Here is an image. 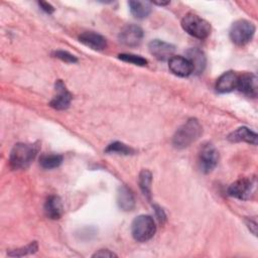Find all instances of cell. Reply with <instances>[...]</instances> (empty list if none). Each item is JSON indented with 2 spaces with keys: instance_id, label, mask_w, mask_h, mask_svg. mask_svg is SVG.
Returning a JSON list of instances; mask_svg holds the SVG:
<instances>
[{
  "instance_id": "6da1fadb",
  "label": "cell",
  "mask_w": 258,
  "mask_h": 258,
  "mask_svg": "<svg viewBox=\"0 0 258 258\" xmlns=\"http://www.w3.org/2000/svg\"><path fill=\"white\" fill-rule=\"evenodd\" d=\"M203 132V128L200 122L195 119H188L183 125H181L173 135L172 143L174 147L182 149L188 147L191 143L198 140Z\"/></svg>"
},
{
  "instance_id": "7a4b0ae2",
  "label": "cell",
  "mask_w": 258,
  "mask_h": 258,
  "mask_svg": "<svg viewBox=\"0 0 258 258\" xmlns=\"http://www.w3.org/2000/svg\"><path fill=\"white\" fill-rule=\"evenodd\" d=\"M38 151V146L35 144L17 143L13 146L10 155L9 163L13 169H24L30 165Z\"/></svg>"
},
{
  "instance_id": "3957f363",
  "label": "cell",
  "mask_w": 258,
  "mask_h": 258,
  "mask_svg": "<svg viewBox=\"0 0 258 258\" xmlns=\"http://www.w3.org/2000/svg\"><path fill=\"white\" fill-rule=\"evenodd\" d=\"M181 26L189 35L204 39L211 33V25L204 18L194 13H187L181 20Z\"/></svg>"
},
{
  "instance_id": "277c9868",
  "label": "cell",
  "mask_w": 258,
  "mask_h": 258,
  "mask_svg": "<svg viewBox=\"0 0 258 258\" xmlns=\"http://www.w3.org/2000/svg\"><path fill=\"white\" fill-rule=\"evenodd\" d=\"M155 232L156 226L154 220L148 215H140L132 222L131 233L133 238L138 242H146L150 240Z\"/></svg>"
},
{
  "instance_id": "5b68a950",
  "label": "cell",
  "mask_w": 258,
  "mask_h": 258,
  "mask_svg": "<svg viewBox=\"0 0 258 258\" xmlns=\"http://www.w3.org/2000/svg\"><path fill=\"white\" fill-rule=\"evenodd\" d=\"M255 33V25L245 19L235 21L230 28V38L237 45L248 43Z\"/></svg>"
},
{
  "instance_id": "8992f818",
  "label": "cell",
  "mask_w": 258,
  "mask_h": 258,
  "mask_svg": "<svg viewBox=\"0 0 258 258\" xmlns=\"http://www.w3.org/2000/svg\"><path fill=\"white\" fill-rule=\"evenodd\" d=\"M256 188V179L254 177H243L234 181L228 187V195L240 199V200H249L255 192Z\"/></svg>"
},
{
  "instance_id": "52a82bcc",
  "label": "cell",
  "mask_w": 258,
  "mask_h": 258,
  "mask_svg": "<svg viewBox=\"0 0 258 258\" xmlns=\"http://www.w3.org/2000/svg\"><path fill=\"white\" fill-rule=\"evenodd\" d=\"M199 160H200V165L202 170L206 173L211 172L218 164V160H219L218 150L211 143L204 144V146L200 151Z\"/></svg>"
},
{
  "instance_id": "ba28073f",
  "label": "cell",
  "mask_w": 258,
  "mask_h": 258,
  "mask_svg": "<svg viewBox=\"0 0 258 258\" xmlns=\"http://www.w3.org/2000/svg\"><path fill=\"white\" fill-rule=\"evenodd\" d=\"M143 38V30L135 24H128L123 27L119 33V41L126 46H137Z\"/></svg>"
},
{
  "instance_id": "9c48e42d",
  "label": "cell",
  "mask_w": 258,
  "mask_h": 258,
  "mask_svg": "<svg viewBox=\"0 0 258 258\" xmlns=\"http://www.w3.org/2000/svg\"><path fill=\"white\" fill-rule=\"evenodd\" d=\"M148 49L150 53L158 60H169L175 51L174 45L159 39L151 40L148 44Z\"/></svg>"
},
{
  "instance_id": "30bf717a",
  "label": "cell",
  "mask_w": 258,
  "mask_h": 258,
  "mask_svg": "<svg viewBox=\"0 0 258 258\" xmlns=\"http://www.w3.org/2000/svg\"><path fill=\"white\" fill-rule=\"evenodd\" d=\"M236 89L249 97H256L258 92L257 77L252 73H244L242 75H238Z\"/></svg>"
},
{
  "instance_id": "8fae6325",
  "label": "cell",
  "mask_w": 258,
  "mask_h": 258,
  "mask_svg": "<svg viewBox=\"0 0 258 258\" xmlns=\"http://www.w3.org/2000/svg\"><path fill=\"white\" fill-rule=\"evenodd\" d=\"M55 96L50 101V106L56 110L67 109L72 101V95L67 90L61 80H57L55 83Z\"/></svg>"
},
{
  "instance_id": "7c38bea8",
  "label": "cell",
  "mask_w": 258,
  "mask_h": 258,
  "mask_svg": "<svg viewBox=\"0 0 258 258\" xmlns=\"http://www.w3.org/2000/svg\"><path fill=\"white\" fill-rule=\"evenodd\" d=\"M168 68L172 74L178 77H187L194 73L190 61L180 55H174L168 60Z\"/></svg>"
},
{
  "instance_id": "4fadbf2b",
  "label": "cell",
  "mask_w": 258,
  "mask_h": 258,
  "mask_svg": "<svg viewBox=\"0 0 258 258\" xmlns=\"http://www.w3.org/2000/svg\"><path fill=\"white\" fill-rule=\"evenodd\" d=\"M79 40L86 46L94 50H104L107 46V40L104 36L93 31H87L79 36Z\"/></svg>"
},
{
  "instance_id": "5bb4252c",
  "label": "cell",
  "mask_w": 258,
  "mask_h": 258,
  "mask_svg": "<svg viewBox=\"0 0 258 258\" xmlns=\"http://www.w3.org/2000/svg\"><path fill=\"white\" fill-rule=\"evenodd\" d=\"M238 75L235 72H226L217 80L216 90L219 93H229L237 88Z\"/></svg>"
},
{
  "instance_id": "9a60e30c",
  "label": "cell",
  "mask_w": 258,
  "mask_h": 258,
  "mask_svg": "<svg viewBox=\"0 0 258 258\" xmlns=\"http://www.w3.org/2000/svg\"><path fill=\"white\" fill-rule=\"evenodd\" d=\"M228 139L231 142H247L253 145L257 144V134L247 127H240L233 131Z\"/></svg>"
},
{
  "instance_id": "2e32d148",
  "label": "cell",
  "mask_w": 258,
  "mask_h": 258,
  "mask_svg": "<svg viewBox=\"0 0 258 258\" xmlns=\"http://www.w3.org/2000/svg\"><path fill=\"white\" fill-rule=\"evenodd\" d=\"M117 204L123 211H132L135 207V200L132 191L125 185H121L117 192Z\"/></svg>"
},
{
  "instance_id": "e0dca14e",
  "label": "cell",
  "mask_w": 258,
  "mask_h": 258,
  "mask_svg": "<svg viewBox=\"0 0 258 258\" xmlns=\"http://www.w3.org/2000/svg\"><path fill=\"white\" fill-rule=\"evenodd\" d=\"M44 213L47 218L57 220L62 215V204L58 197L50 196L44 204Z\"/></svg>"
},
{
  "instance_id": "ac0fdd59",
  "label": "cell",
  "mask_w": 258,
  "mask_h": 258,
  "mask_svg": "<svg viewBox=\"0 0 258 258\" xmlns=\"http://www.w3.org/2000/svg\"><path fill=\"white\" fill-rule=\"evenodd\" d=\"M187 59L190 61L194 73L201 74L206 67V57L205 54L198 48H190L187 50Z\"/></svg>"
},
{
  "instance_id": "d6986e66",
  "label": "cell",
  "mask_w": 258,
  "mask_h": 258,
  "mask_svg": "<svg viewBox=\"0 0 258 258\" xmlns=\"http://www.w3.org/2000/svg\"><path fill=\"white\" fill-rule=\"evenodd\" d=\"M128 5L132 15L138 19H143L147 17L151 12V2L129 1Z\"/></svg>"
},
{
  "instance_id": "ffe728a7",
  "label": "cell",
  "mask_w": 258,
  "mask_h": 258,
  "mask_svg": "<svg viewBox=\"0 0 258 258\" xmlns=\"http://www.w3.org/2000/svg\"><path fill=\"white\" fill-rule=\"evenodd\" d=\"M151 183H152V174L148 169H142L139 173V186L143 195L150 200L151 197Z\"/></svg>"
},
{
  "instance_id": "44dd1931",
  "label": "cell",
  "mask_w": 258,
  "mask_h": 258,
  "mask_svg": "<svg viewBox=\"0 0 258 258\" xmlns=\"http://www.w3.org/2000/svg\"><path fill=\"white\" fill-rule=\"evenodd\" d=\"M62 162L60 154H44L39 158V164L44 169H52L58 167Z\"/></svg>"
},
{
  "instance_id": "7402d4cb",
  "label": "cell",
  "mask_w": 258,
  "mask_h": 258,
  "mask_svg": "<svg viewBox=\"0 0 258 258\" xmlns=\"http://www.w3.org/2000/svg\"><path fill=\"white\" fill-rule=\"evenodd\" d=\"M105 151L108 153H117V154H123V155H129L134 153V149H132L131 147L119 141H115L109 144L105 149Z\"/></svg>"
},
{
  "instance_id": "603a6c76",
  "label": "cell",
  "mask_w": 258,
  "mask_h": 258,
  "mask_svg": "<svg viewBox=\"0 0 258 258\" xmlns=\"http://www.w3.org/2000/svg\"><path fill=\"white\" fill-rule=\"evenodd\" d=\"M118 57L126 62H130L136 66H140V67H144L147 64V60L140 56V55H136V54H132V53H121L118 55Z\"/></svg>"
},
{
  "instance_id": "cb8c5ba5",
  "label": "cell",
  "mask_w": 258,
  "mask_h": 258,
  "mask_svg": "<svg viewBox=\"0 0 258 258\" xmlns=\"http://www.w3.org/2000/svg\"><path fill=\"white\" fill-rule=\"evenodd\" d=\"M38 249V246H37V243L36 242H32L30 243L29 245L23 247V248H20V249H15L13 250L12 252H9L8 255L9 256H17V257H20V256H24V255H27V254H32V253H35Z\"/></svg>"
},
{
  "instance_id": "d4e9b609",
  "label": "cell",
  "mask_w": 258,
  "mask_h": 258,
  "mask_svg": "<svg viewBox=\"0 0 258 258\" xmlns=\"http://www.w3.org/2000/svg\"><path fill=\"white\" fill-rule=\"evenodd\" d=\"M53 55L55 57L59 58L60 60L64 61V62L74 63V62L78 61V58L74 54H72V53H70L68 51H64V50H56V51L53 52Z\"/></svg>"
},
{
  "instance_id": "484cf974",
  "label": "cell",
  "mask_w": 258,
  "mask_h": 258,
  "mask_svg": "<svg viewBox=\"0 0 258 258\" xmlns=\"http://www.w3.org/2000/svg\"><path fill=\"white\" fill-rule=\"evenodd\" d=\"M116 256L117 255L114 252H112L108 249H101L98 252H96L95 254H93V257H116Z\"/></svg>"
},
{
  "instance_id": "4316f807",
  "label": "cell",
  "mask_w": 258,
  "mask_h": 258,
  "mask_svg": "<svg viewBox=\"0 0 258 258\" xmlns=\"http://www.w3.org/2000/svg\"><path fill=\"white\" fill-rule=\"evenodd\" d=\"M38 5H39V7H40L44 12H46V13H48V14H51V13L54 11L53 6H52L51 4H49L48 2L39 1V2H38Z\"/></svg>"
},
{
  "instance_id": "83f0119b",
  "label": "cell",
  "mask_w": 258,
  "mask_h": 258,
  "mask_svg": "<svg viewBox=\"0 0 258 258\" xmlns=\"http://www.w3.org/2000/svg\"><path fill=\"white\" fill-rule=\"evenodd\" d=\"M154 209H155V212H156V216H157V218H158V220L160 221V222H163L164 220H165V214H164V212H163V210L161 209V208H159V207H157V206H154Z\"/></svg>"
},
{
  "instance_id": "f1b7e54d",
  "label": "cell",
  "mask_w": 258,
  "mask_h": 258,
  "mask_svg": "<svg viewBox=\"0 0 258 258\" xmlns=\"http://www.w3.org/2000/svg\"><path fill=\"white\" fill-rule=\"evenodd\" d=\"M153 4H157V5H167V4H169V2H152Z\"/></svg>"
}]
</instances>
